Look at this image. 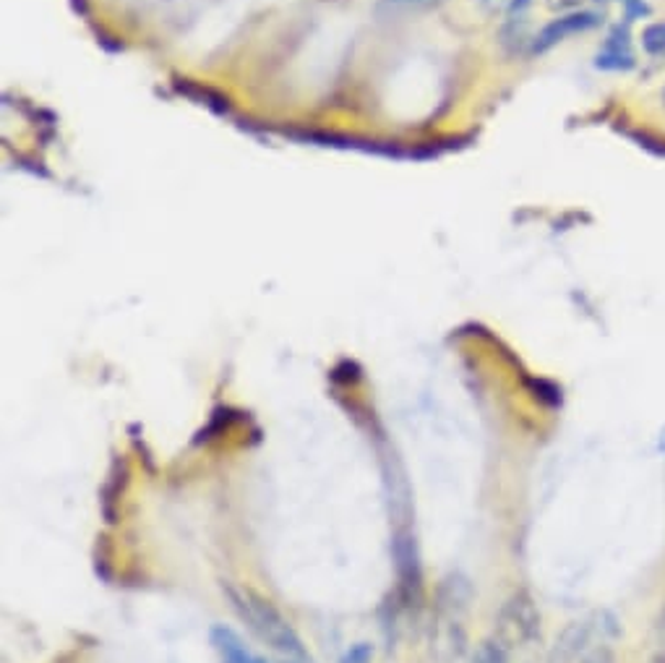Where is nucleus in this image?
I'll use <instances>...</instances> for the list:
<instances>
[{
    "mask_svg": "<svg viewBox=\"0 0 665 663\" xmlns=\"http://www.w3.org/2000/svg\"><path fill=\"white\" fill-rule=\"evenodd\" d=\"M583 663H616L613 648H611V643H608V638L598 640V643L592 645V651L587 653V659Z\"/></svg>",
    "mask_w": 665,
    "mask_h": 663,
    "instance_id": "obj_9",
    "label": "nucleus"
},
{
    "mask_svg": "<svg viewBox=\"0 0 665 663\" xmlns=\"http://www.w3.org/2000/svg\"><path fill=\"white\" fill-rule=\"evenodd\" d=\"M370 659H374V648H370L368 643H358V645L350 648V651L345 653V659H342V663H370Z\"/></svg>",
    "mask_w": 665,
    "mask_h": 663,
    "instance_id": "obj_10",
    "label": "nucleus"
},
{
    "mask_svg": "<svg viewBox=\"0 0 665 663\" xmlns=\"http://www.w3.org/2000/svg\"><path fill=\"white\" fill-rule=\"evenodd\" d=\"M233 598L235 604L241 606L243 617L248 619L251 627L262 634L266 643H271L277 651H282L285 655H290V659H296L300 663H311V659H308L303 651V645H300V638L292 632V627L285 622L282 614H279L275 606L264 601V598L254 596V593H243V598H237L233 593Z\"/></svg>",
    "mask_w": 665,
    "mask_h": 663,
    "instance_id": "obj_1",
    "label": "nucleus"
},
{
    "mask_svg": "<svg viewBox=\"0 0 665 663\" xmlns=\"http://www.w3.org/2000/svg\"><path fill=\"white\" fill-rule=\"evenodd\" d=\"M541 619H537V611L532 609V601L528 596H514L512 601L501 609L499 617V643L503 651H512L517 645V651H530L535 648L537 640H541Z\"/></svg>",
    "mask_w": 665,
    "mask_h": 663,
    "instance_id": "obj_2",
    "label": "nucleus"
},
{
    "mask_svg": "<svg viewBox=\"0 0 665 663\" xmlns=\"http://www.w3.org/2000/svg\"><path fill=\"white\" fill-rule=\"evenodd\" d=\"M603 638H608V625L600 617L592 622H574L556 640L548 663H583L592 645Z\"/></svg>",
    "mask_w": 665,
    "mask_h": 663,
    "instance_id": "obj_3",
    "label": "nucleus"
},
{
    "mask_svg": "<svg viewBox=\"0 0 665 663\" xmlns=\"http://www.w3.org/2000/svg\"><path fill=\"white\" fill-rule=\"evenodd\" d=\"M598 13H590V11H577V13H569V16H562V19H553L548 26H543L541 34L535 37V45H532V51L535 53H545L551 51L553 45H558L564 37H569V34H577V32H587L592 30V26H598Z\"/></svg>",
    "mask_w": 665,
    "mask_h": 663,
    "instance_id": "obj_4",
    "label": "nucleus"
},
{
    "mask_svg": "<svg viewBox=\"0 0 665 663\" xmlns=\"http://www.w3.org/2000/svg\"><path fill=\"white\" fill-rule=\"evenodd\" d=\"M212 645L217 648V653L222 655V663H264L256 655H251L246 651V645L241 643V638L228 627H214L212 630Z\"/></svg>",
    "mask_w": 665,
    "mask_h": 663,
    "instance_id": "obj_6",
    "label": "nucleus"
},
{
    "mask_svg": "<svg viewBox=\"0 0 665 663\" xmlns=\"http://www.w3.org/2000/svg\"><path fill=\"white\" fill-rule=\"evenodd\" d=\"M473 663H512V661H509L507 651H503L496 640H486V643L478 648V653H475Z\"/></svg>",
    "mask_w": 665,
    "mask_h": 663,
    "instance_id": "obj_8",
    "label": "nucleus"
},
{
    "mask_svg": "<svg viewBox=\"0 0 665 663\" xmlns=\"http://www.w3.org/2000/svg\"><path fill=\"white\" fill-rule=\"evenodd\" d=\"M642 47L647 55L665 53V21H655L642 30Z\"/></svg>",
    "mask_w": 665,
    "mask_h": 663,
    "instance_id": "obj_7",
    "label": "nucleus"
},
{
    "mask_svg": "<svg viewBox=\"0 0 665 663\" xmlns=\"http://www.w3.org/2000/svg\"><path fill=\"white\" fill-rule=\"evenodd\" d=\"M595 66L603 68V71H629V68L636 66L632 47H629L627 26L619 24L611 34H608L603 51H600L598 58H595Z\"/></svg>",
    "mask_w": 665,
    "mask_h": 663,
    "instance_id": "obj_5",
    "label": "nucleus"
}]
</instances>
